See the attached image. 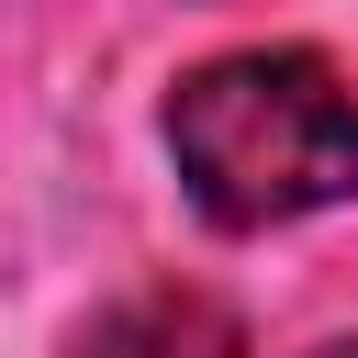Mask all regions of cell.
Returning a JSON list of instances; mask_svg holds the SVG:
<instances>
[{
	"instance_id": "7a4b0ae2",
	"label": "cell",
	"mask_w": 358,
	"mask_h": 358,
	"mask_svg": "<svg viewBox=\"0 0 358 358\" xmlns=\"http://www.w3.org/2000/svg\"><path fill=\"white\" fill-rule=\"evenodd\" d=\"M302 358H358V336H324V347H302Z\"/></svg>"
},
{
	"instance_id": "6da1fadb",
	"label": "cell",
	"mask_w": 358,
	"mask_h": 358,
	"mask_svg": "<svg viewBox=\"0 0 358 358\" xmlns=\"http://www.w3.org/2000/svg\"><path fill=\"white\" fill-rule=\"evenodd\" d=\"M157 134L213 235H280L358 201V90L324 45H224L179 67Z\"/></svg>"
}]
</instances>
